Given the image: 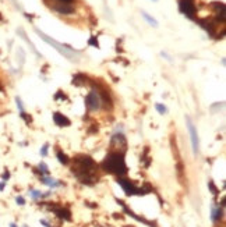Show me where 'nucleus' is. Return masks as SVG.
<instances>
[{
  "mask_svg": "<svg viewBox=\"0 0 226 227\" xmlns=\"http://www.w3.org/2000/svg\"><path fill=\"white\" fill-rule=\"evenodd\" d=\"M155 109H156L161 114H166L167 113V107L165 105H161V103H156V105H155Z\"/></svg>",
  "mask_w": 226,
  "mask_h": 227,
  "instance_id": "15",
  "label": "nucleus"
},
{
  "mask_svg": "<svg viewBox=\"0 0 226 227\" xmlns=\"http://www.w3.org/2000/svg\"><path fill=\"white\" fill-rule=\"evenodd\" d=\"M53 9H55L57 13H60V14H71L73 11H74V7L70 6V4H66V3L55 4V6H53Z\"/></svg>",
  "mask_w": 226,
  "mask_h": 227,
  "instance_id": "9",
  "label": "nucleus"
},
{
  "mask_svg": "<svg viewBox=\"0 0 226 227\" xmlns=\"http://www.w3.org/2000/svg\"><path fill=\"white\" fill-rule=\"evenodd\" d=\"M39 169H41V171H42L43 174H49V169H48V166H46L43 162L39 163Z\"/></svg>",
  "mask_w": 226,
  "mask_h": 227,
  "instance_id": "17",
  "label": "nucleus"
},
{
  "mask_svg": "<svg viewBox=\"0 0 226 227\" xmlns=\"http://www.w3.org/2000/svg\"><path fill=\"white\" fill-rule=\"evenodd\" d=\"M154 2H158V0H154Z\"/></svg>",
  "mask_w": 226,
  "mask_h": 227,
  "instance_id": "27",
  "label": "nucleus"
},
{
  "mask_svg": "<svg viewBox=\"0 0 226 227\" xmlns=\"http://www.w3.org/2000/svg\"><path fill=\"white\" fill-rule=\"evenodd\" d=\"M95 169V163L89 156H80L75 159V166H73V173L81 180V183L91 184L92 171Z\"/></svg>",
  "mask_w": 226,
  "mask_h": 227,
  "instance_id": "1",
  "label": "nucleus"
},
{
  "mask_svg": "<svg viewBox=\"0 0 226 227\" xmlns=\"http://www.w3.org/2000/svg\"><path fill=\"white\" fill-rule=\"evenodd\" d=\"M89 45H94V46H95V47H98L99 46V45H98V40H96V38H95V36H92V38H91V39H89Z\"/></svg>",
  "mask_w": 226,
  "mask_h": 227,
  "instance_id": "19",
  "label": "nucleus"
},
{
  "mask_svg": "<svg viewBox=\"0 0 226 227\" xmlns=\"http://www.w3.org/2000/svg\"><path fill=\"white\" fill-rule=\"evenodd\" d=\"M16 201H17V204L21 205V206H23V205H25V199H24L23 197H17V198H16Z\"/></svg>",
  "mask_w": 226,
  "mask_h": 227,
  "instance_id": "20",
  "label": "nucleus"
},
{
  "mask_svg": "<svg viewBox=\"0 0 226 227\" xmlns=\"http://www.w3.org/2000/svg\"><path fill=\"white\" fill-rule=\"evenodd\" d=\"M41 180H42L43 184L49 185V187H59V185H62V183H57V180H55V178H50V177H42Z\"/></svg>",
  "mask_w": 226,
  "mask_h": 227,
  "instance_id": "11",
  "label": "nucleus"
},
{
  "mask_svg": "<svg viewBox=\"0 0 226 227\" xmlns=\"http://www.w3.org/2000/svg\"><path fill=\"white\" fill-rule=\"evenodd\" d=\"M57 159H59V162L62 163V165H67L69 163V158L64 155V153H62V152H57Z\"/></svg>",
  "mask_w": 226,
  "mask_h": 227,
  "instance_id": "14",
  "label": "nucleus"
},
{
  "mask_svg": "<svg viewBox=\"0 0 226 227\" xmlns=\"http://www.w3.org/2000/svg\"><path fill=\"white\" fill-rule=\"evenodd\" d=\"M41 223H42L45 227H52V226H50V224L48 223V222H46V220H43V219H42V220H41Z\"/></svg>",
  "mask_w": 226,
  "mask_h": 227,
  "instance_id": "22",
  "label": "nucleus"
},
{
  "mask_svg": "<svg viewBox=\"0 0 226 227\" xmlns=\"http://www.w3.org/2000/svg\"><path fill=\"white\" fill-rule=\"evenodd\" d=\"M10 227H17V224H14V223H11V224H10Z\"/></svg>",
  "mask_w": 226,
  "mask_h": 227,
  "instance_id": "26",
  "label": "nucleus"
},
{
  "mask_svg": "<svg viewBox=\"0 0 226 227\" xmlns=\"http://www.w3.org/2000/svg\"><path fill=\"white\" fill-rule=\"evenodd\" d=\"M30 195H31V198H34V199H38V198L43 197V194L41 191H38V190H32V191L30 192Z\"/></svg>",
  "mask_w": 226,
  "mask_h": 227,
  "instance_id": "16",
  "label": "nucleus"
},
{
  "mask_svg": "<svg viewBox=\"0 0 226 227\" xmlns=\"http://www.w3.org/2000/svg\"><path fill=\"white\" fill-rule=\"evenodd\" d=\"M141 14H142V17L145 18V21H147L149 25H152V26H158V21L155 20L154 17H151L148 13H145V11H141Z\"/></svg>",
  "mask_w": 226,
  "mask_h": 227,
  "instance_id": "12",
  "label": "nucleus"
},
{
  "mask_svg": "<svg viewBox=\"0 0 226 227\" xmlns=\"http://www.w3.org/2000/svg\"><path fill=\"white\" fill-rule=\"evenodd\" d=\"M213 10H215L216 14V20L221 21V23H225V3L222 2H215L212 4Z\"/></svg>",
  "mask_w": 226,
  "mask_h": 227,
  "instance_id": "8",
  "label": "nucleus"
},
{
  "mask_svg": "<svg viewBox=\"0 0 226 227\" xmlns=\"http://www.w3.org/2000/svg\"><path fill=\"white\" fill-rule=\"evenodd\" d=\"M59 2H62V3H66V4L73 3V0H59Z\"/></svg>",
  "mask_w": 226,
  "mask_h": 227,
  "instance_id": "23",
  "label": "nucleus"
},
{
  "mask_svg": "<svg viewBox=\"0 0 226 227\" xmlns=\"http://www.w3.org/2000/svg\"><path fill=\"white\" fill-rule=\"evenodd\" d=\"M179 9L188 18H191V20L194 18V14H196V3H194V0H179Z\"/></svg>",
  "mask_w": 226,
  "mask_h": 227,
  "instance_id": "6",
  "label": "nucleus"
},
{
  "mask_svg": "<svg viewBox=\"0 0 226 227\" xmlns=\"http://www.w3.org/2000/svg\"><path fill=\"white\" fill-rule=\"evenodd\" d=\"M102 167L109 173H113V174L117 176H123L127 173L124 156H123V153H119V152H110L102 163Z\"/></svg>",
  "mask_w": 226,
  "mask_h": 227,
  "instance_id": "2",
  "label": "nucleus"
},
{
  "mask_svg": "<svg viewBox=\"0 0 226 227\" xmlns=\"http://www.w3.org/2000/svg\"><path fill=\"white\" fill-rule=\"evenodd\" d=\"M85 103H87L88 110H91V112H96V110H99L101 106H102V99H101V95H99L98 91L92 89L91 92L88 93V96H87Z\"/></svg>",
  "mask_w": 226,
  "mask_h": 227,
  "instance_id": "5",
  "label": "nucleus"
},
{
  "mask_svg": "<svg viewBox=\"0 0 226 227\" xmlns=\"http://www.w3.org/2000/svg\"><path fill=\"white\" fill-rule=\"evenodd\" d=\"M186 123H187V128L190 132V138H191V145H193V153L198 155L200 152V139H198V132L196 130V125L193 124L190 117H186Z\"/></svg>",
  "mask_w": 226,
  "mask_h": 227,
  "instance_id": "4",
  "label": "nucleus"
},
{
  "mask_svg": "<svg viewBox=\"0 0 226 227\" xmlns=\"http://www.w3.org/2000/svg\"><path fill=\"white\" fill-rule=\"evenodd\" d=\"M9 177H10V174H9V171H6V173L3 174V178H4V180H7Z\"/></svg>",
  "mask_w": 226,
  "mask_h": 227,
  "instance_id": "24",
  "label": "nucleus"
},
{
  "mask_svg": "<svg viewBox=\"0 0 226 227\" xmlns=\"http://www.w3.org/2000/svg\"><path fill=\"white\" fill-rule=\"evenodd\" d=\"M16 102H17V106H18V109H20L21 112H24V107H23V102H21L20 98H16Z\"/></svg>",
  "mask_w": 226,
  "mask_h": 227,
  "instance_id": "21",
  "label": "nucleus"
},
{
  "mask_svg": "<svg viewBox=\"0 0 226 227\" xmlns=\"http://www.w3.org/2000/svg\"><path fill=\"white\" fill-rule=\"evenodd\" d=\"M4 185H6L4 181H3V183H0V191H3V190H4Z\"/></svg>",
  "mask_w": 226,
  "mask_h": 227,
  "instance_id": "25",
  "label": "nucleus"
},
{
  "mask_svg": "<svg viewBox=\"0 0 226 227\" xmlns=\"http://www.w3.org/2000/svg\"><path fill=\"white\" fill-rule=\"evenodd\" d=\"M221 216H222V209H221V208L212 209V220L213 222H218L221 219Z\"/></svg>",
  "mask_w": 226,
  "mask_h": 227,
  "instance_id": "13",
  "label": "nucleus"
},
{
  "mask_svg": "<svg viewBox=\"0 0 226 227\" xmlns=\"http://www.w3.org/2000/svg\"><path fill=\"white\" fill-rule=\"evenodd\" d=\"M25 227H27V226H25Z\"/></svg>",
  "mask_w": 226,
  "mask_h": 227,
  "instance_id": "28",
  "label": "nucleus"
},
{
  "mask_svg": "<svg viewBox=\"0 0 226 227\" xmlns=\"http://www.w3.org/2000/svg\"><path fill=\"white\" fill-rule=\"evenodd\" d=\"M53 121L56 123V125H59V127L70 125V120L67 119L66 116H63L62 113H55V114H53Z\"/></svg>",
  "mask_w": 226,
  "mask_h": 227,
  "instance_id": "10",
  "label": "nucleus"
},
{
  "mask_svg": "<svg viewBox=\"0 0 226 227\" xmlns=\"http://www.w3.org/2000/svg\"><path fill=\"white\" fill-rule=\"evenodd\" d=\"M35 32L38 33V35H39L41 38H42V39L45 40L46 43L52 45V46L55 47V49L57 50V52L62 53V54H63L64 57H67V59L71 60V61H77V56H75V53H73V50H71V47H70V46H66V45H62V43H59V42H56V40L50 39L49 36L45 35L43 32H41L39 30H35Z\"/></svg>",
  "mask_w": 226,
  "mask_h": 227,
  "instance_id": "3",
  "label": "nucleus"
},
{
  "mask_svg": "<svg viewBox=\"0 0 226 227\" xmlns=\"http://www.w3.org/2000/svg\"><path fill=\"white\" fill-rule=\"evenodd\" d=\"M117 183L121 185V187H123V190H124V192L127 195H140V194H142L140 188L135 187V185L133 184L130 180H123V178H119Z\"/></svg>",
  "mask_w": 226,
  "mask_h": 227,
  "instance_id": "7",
  "label": "nucleus"
},
{
  "mask_svg": "<svg viewBox=\"0 0 226 227\" xmlns=\"http://www.w3.org/2000/svg\"><path fill=\"white\" fill-rule=\"evenodd\" d=\"M48 148H49V144H45L42 146V149H41V155L42 156H46L48 155Z\"/></svg>",
  "mask_w": 226,
  "mask_h": 227,
  "instance_id": "18",
  "label": "nucleus"
}]
</instances>
